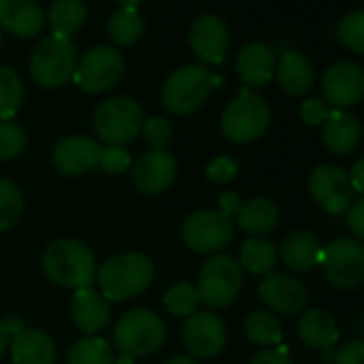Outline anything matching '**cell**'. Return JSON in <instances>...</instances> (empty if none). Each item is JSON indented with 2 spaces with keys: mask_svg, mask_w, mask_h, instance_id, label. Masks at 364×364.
Masks as SVG:
<instances>
[{
  "mask_svg": "<svg viewBox=\"0 0 364 364\" xmlns=\"http://www.w3.org/2000/svg\"><path fill=\"white\" fill-rule=\"evenodd\" d=\"M97 279L105 300L122 302L150 287L154 279V264L141 253H120L101 266Z\"/></svg>",
  "mask_w": 364,
  "mask_h": 364,
  "instance_id": "1",
  "label": "cell"
},
{
  "mask_svg": "<svg viewBox=\"0 0 364 364\" xmlns=\"http://www.w3.org/2000/svg\"><path fill=\"white\" fill-rule=\"evenodd\" d=\"M43 272L63 287H90L97 279L92 251L80 240H56L43 253Z\"/></svg>",
  "mask_w": 364,
  "mask_h": 364,
  "instance_id": "2",
  "label": "cell"
},
{
  "mask_svg": "<svg viewBox=\"0 0 364 364\" xmlns=\"http://www.w3.org/2000/svg\"><path fill=\"white\" fill-rule=\"evenodd\" d=\"M219 84L221 77L213 75L204 65H187L176 69L167 77L161 99L171 114L187 116L200 109L208 101L213 88H217Z\"/></svg>",
  "mask_w": 364,
  "mask_h": 364,
  "instance_id": "3",
  "label": "cell"
},
{
  "mask_svg": "<svg viewBox=\"0 0 364 364\" xmlns=\"http://www.w3.org/2000/svg\"><path fill=\"white\" fill-rule=\"evenodd\" d=\"M165 334L167 330L163 319L150 309L127 311L114 328V341L122 358L129 362L133 358H146L159 351L165 343Z\"/></svg>",
  "mask_w": 364,
  "mask_h": 364,
  "instance_id": "4",
  "label": "cell"
},
{
  "mask_svg": "<svg viewBox=\"0 0 364 364\" xmlns=\"http://www.w3.org/2000/svg\"><path fill=\"white\" fill-rule=\"evenodd\" d=\"M270 105L251 88H242L223 112L221 131L234 144H249L259 139L270 124Z\"/></svg>",
  "mask_w": 364,
  "mask_h": 364,
  "instance_id": "5",
  "label": "cell"
},
{
  "mask_svg": "<svg viewBox=\"0 0 364 364\" xmlns=\"http://www.w3.org/2000/svg\"><path fill=\"white\" fill-rule=\"evenodd\" d=\"M77 67V50L69 37L52 35L43 39L31 58V75L43 88L65 86Z\"/></svg>",
  "mask_w": 364,
  "mask_h": 364,
  "instance_id": "6",
  "label": "cell"
},
{
  "mask_svg": "<svg viewBox=\"0 0 364 364\" xmlns=\"http://www.w3.org/2000/svg\"><path fill=\"white\" fill-rule=\"evenodd\" d=\"M144 127V112L129 97H112L95 112V131L109 146L133 141Z\"/></svg>",
  "mask_w": 364,
  "mask_h": 364,
  "instance_id": "7",
  "label": "cell"
},
{
  "mask_svg": "<svg viewBox=\"0 0 364 364\" xmlns=\"http://www.w3.org/2000/svg\"><path fill=\"white\" fill-rule=\"evenodd\" d=\"M242 283L245 277L238 259L230 255H217L202 266L196 289L202 302L213 309H223L238 298Z\"/></svg>",
  "mask_w": 364,
  "mask_h": 364,
  "instance_id": "8",
  "label": "cell"
},
{
  "mask_svg": "<svg viewBox=\"0 0 364 364\" xmlns=\"http://www.w3.org/2000/svg\"><path fill=\"white\" fill-rule=\"evenodd\" d=\"M323 277L338 289L364 285V245L355 238H334L321 253Z\"/></svg>",
  "mask_w": 364,
  "mask_h": 364,
  "instance_id": "9",
  "label": "cell"
},
{
  "mask_svg": "<svg viewBox=\"0 0 364 364\" xmlns=\"http://www.w3.org/2000/svg\"><path fill=\"white\" fill-rule=\"evenodd\" d=\"M122 73V54L112 46H97L77 63L73 82L86 92H105L120 82Z\"/></svg>",
  "mask_w": 364,
  "mask_h": 364,
  "instance_id": "10",
  "label": "cell"
},
{
  "mask_svg": "<svg viewBox=\"0 0 364 364\" xmlns=\"http://www.w3.org/2000/svg\"><path fill=\"white\" fill-rule=\"evenodd\" d=\"M234 238V221L221 210H200L187 217L182 240L196 253H215L225 249Z\"/></svg>",
  "mask_w": 364,
  "mask_h": 364,
  "instance_id": "11",
  "label": "cell"
},
{
  "mask_svg": "<svg viewBox=\"0 0 364 364\" xmlns=\"http://www.w3.org/2000/svg\"><path fill=\"white\" fill-rule=\"evenodd\" d=\"M309 191L313 200L330 215H343L351 206L353 189L349 173L338 165H317L309 176Z\"/></svg>",
  "mask_w": 364,
  "mask_h": 364,
  "instance_id": "12",
  "label": "cell"
},
{
  "mask_svg": "<svg viewBox=\"0 0 364 364\" xmlns=\"http://www.w3.org/2000/svg\"><path fill=\"white\" fill-rule=\"evenodd\" d=\"M321 99L334 109H345L360 103L364 99V69L349 60L328 67L321 77Z\"/></svg>",
  "mask_w": 364,
  "mask_h": 364,
  "instance_id": "13",
  "label": "cell"
},
{
  "mask_svg": "<svg viewBox=\"0 0 364 364\" xmlns=\"http://www.w3.org/2000/svg\"><path fill=\"white\" fill-rule=\"evenodd\" d=\"M182 341L196 358H215L228 343V330L217 313L196 311L182 328Z\"/></svg>",
  "mask_w": 364,
  "mask_h": 364,
  "instance_id": "14",
  "label": "cell"
},
{
  "mask_svg": "<svg viewBox=\"0 0 364 364\" xmlns=\"http://www.w3.org/2000/svg\"><path fill=\"white\" fill-rule=\"evenodd\" d=\"M262 302L279 315H298L309 302V291L296 277L283 272H270L259 283Z\"/></svg>",
  "mask_w": 364,
  "mask_h": 364,
  "instance_id": "15",
  "label": "cell"
},
{
  "mask_svg": "<svg viewBox=\"0 0 364 364\" xmlns=\"http://www.w3.org/2000/svg\"><path fill=\"white\" fill-rule=\"evenodd\" d=\"M230 33L221 18L217 16H200L189 33V46L193 54L208 65H221L228 54Z\"/></svg>",
  "mask_w": 364,
  "mask_h": 364,
  "instance_id": "16",
  "label": "cell"
},
{
  "mask_svg": "<svg viewBox=\"0 0 364 364\" xmlns=\"http://www.w3.org/2000/svg\"><path fill=\"white\" fill-rule=\"evenodd\" d=\"M178 165L167 150H150L133 165V182L146 196L163 193L176 178Z\"/></svg>",
  "mask_w": 364,
  "mask_h": 364,
  "instance_id": "17",
  "label": "cell"
},
{
  "mask_svg": "<svg viewBox=\"0 0 364 364\" xmlns=\"http://www.w3.org/2000/svg\"><path fill=\"white\" fill-rule=\"evenodd\" d=\"M103 148L84 135H71L56 144L54 148V165L65 176H82L95 169L101 163Z\"/></svg>",
  "mask_w": 364,
  "mask_h": 364,
  "instance_id": "18",
  "label": "cell"
},
{
  "mask_svg": "<svg viewBox=\"0 0 364 364\" xmlns=\"http://www.w3.org/2000/svg\"><path fill=\"white\" fill-rule=\"evenodd\" d=\"M46 26V14L37 0H0V28L20 39L37 37Z\"/></svg>",
  "mask_w": 364,
  "mask_h": 364,
  "instance_id": "19",
  "label": "cell"
},
{
  "mask_svg": "<svg viewBox=\"0 0 364 364\" xmlns=\"http://www.w3.org/2000/svg\"><path fill=\"white\" fill-rule=\"evenodd\" d=\"M360 137L362 127L353 114L345 109H330V116L321 129V139L332 154H351L360 146Z\"/></svg>",
  "mask_w": 364,
  "mask_h": 364,
  "instance_id": "20",
  "label": "cell"
},
{
  "mask_svg": "<svg viewBox=\"0 0 364 364\" xmlns=\"http://www.w3.org/2000/svg\"><path fill=\"white\" fill-rule=\"evenodd\" d=\"M236 71L247 88L266 86L274 77V54L266 43H247L236 58Z\"/></svg>",
  "mask_w": 364,
  "mask_h": 364,
  "instance_id": "21",
  "label": "cell"
},
{
  "mask_svg": "<svg viewBox=\"0 0 364 364\" xmlns=\"http://www.w3.org/2000/svg\"><path fill=\"white\" fill-rule=\"evenodd\" d=\"M323 249L319 240L304 230L291 232L285 236L279 249V259L294 272H311L317 264H321Z\"/></svg>",
  "mask_w": 364,
  "mask_h": 364,
  "instance_id": "22",
  "label": "cell"
},
{
  "mask_svg": "<svg viewBox=\"0 0 364 364\" xmlns=\"http://www.w3.org/2000/svg\"><path fill=\"white\" fill-rule=\"evenodd\" d=\"M71 317H73L75 326L82 332L95 334V332H99V330H103L107 326V321H109V304L92 287H82V289H75V294H73Z\"/></svg>",
  "mask_w": 364,
  "mask_h": 364,
  "instance_id": "23",
  "label": "cell"
},
{
  "mask_svg": "<svg viewBox=\"0 0 364 364\" xmlns=\"http://www.w3.org/2000/svg\"><path fill=\"white\" fill-rule=\"evenodd\" d=\"M279 86L289 97H304L315 84V69L300 52H285L274 67Z\"/></svg>",
  "mask_w": 364,
  "mask_h": 364,
  "instance_id": "24",
  "label": "cell"
},
{
  "mask_svg": "<svg viewBox=\"0 0 364 364\" xmlns=\"http://www.w3.org/2000/svg\"><path fill=\"white\" fill-rule=\"evenodd\" d=\"M298 336L311 349L328 351V349H334L341 334H338V323L330 311L311 309V311H304L298 321Z\"/></svg>",
  "mask_w": 364,
  "mask_h": 364,
  "instance_id": "25",
  "label": "cell"
},
{
  "mask_svg": "<svg viewBox=\"0 0 364 364\" xmlns=\"http://www.w3.org/2000/svg\"><path fill=\"white\" fill-rule=\"evenodd\" d=\"M11 358L16 364H54L56 345L50 334L37 328L22 330L11 341Z\"/></svg>",
  "mask_w": 364,
  "mask_h": 364,
  "instance_id": "26",
  "label": "cell"
},
{
  "mask_svg": "<svg viewBox=\"0 0 364 364\" xmlns=\"http://www.w3.org/2000/svg\"><path fill=\"white\" fill-rule=\"evenodd\" d=\"M279 221V208L266 200V198H253L249 202H242L236 213V225L251 234L253 238H262L274 230Z\"/></svg>",
  "mask_w": 364,
  "mask_h": 364,
  "instance_id": "27",
  "label": "cell"
},
{
  "mask_svg": "<svg viewBox=\"0 0 364 364\" xmlns=\"http://www.w3.org/2000/svg\"><path fill=\"white\" fill-rule=\"evenodd\" d=\"M86 5L82 0H54L48 20L52 26V35H60V37H73L86 22Z\"/></svg>",
  "mask_w": 364,
  "mask_h": 364,
  "instance_id": "28",
  "label": "cell"
},
{
  "mask_svg": "<svg viewBox=\"0 0 364 364\" xmlns=\"http://www.w3.org/2000/svg\"><path fill=\"white\" fill-rule=\"evenodd\" d=\"M279 262V251L272 242L264 240V238H249L242 247H240V268L253 272V274H270L274 272V266Z\"/></svg>",
  "mask_w": 364,
  "mask_h": 364,
  "instance_id": "29",
  "label": "cell"
},
{
  "mask_svg": "<svg viewBox=\"0 0 364 364\" xmlns=\"http://www.w3.org/2000/svg\"><path fill=\"white\" fill-rule=\"evenodd\" d=\"M245 334L251 343L262 347H277L283 341L281 321L270 311H253L245 321Z\"/></svg>",
  "mask_w": 364,
  "mask_h": 364,
  "instance_id": "30",
  "label": "cell"
},
{
  "mask_svg": "<svg viewBox=\"0 0 364 364\" xmlns=\"http://www.w3.org/2000/svg\"><path fill=\"white\" fill-rule=\"evenodd\" d=\"M107 33L118 46H133L144 33V20L135 7H122L107 22Z\"/></svg>",
  "mask_w": 364,
  "mask_h": 364,
  "instance_id": "31",
  "label": "cell"
},
{
  "mask_svg": "<svg viewBox=\"0 0 364 364\" xmlns=\"http://www.w3.org/2000/svg\"><path fill=\"white\" fill-rule=\"evenodd\" d=\"M24 97V84L16 69L0 67V120H11Z\"/></svg>",
  "mask_w": 364,
  "mask_h": 364,
  "instance_id": "32",
  "label": "cell"
},
{
  "mask_svg": "<svg viewBox=\"0 0 364 364\" xmlns=\"http://www.w3.org/2000/svg\"><path fill=\"white\" fill-rule=\"evenodd\" d=\"M24 213V198L16 182L0 178V232H7L18 225Z\"/></svg>",
  "mask_w": 364,
  "mask_h": 364,
  "instance_id": "33",
  "label": "cell"
},
{
  "mask_svg": "<svg viewBox=\"0 0 364 364\" xmlns=\"http://www.w3.org/2000/svg\"><path fill=\"white\" fill-rule=\"evenodd\" d=\"M69 364H114V351L105 338L88 336L73 345L69 351Z\"/></svg>",
  "mask_w": 364,
  "mask_h": 364,
  "instance_id": "34",
  "label": "cell"
},
{
  "mask_svg": "<svg viewBox=\"0 0 364 364\" xmlns=\"http://www.w3.org/2000/svg\"><path fill=\"white\" fill-rule=\"evenodd\" d=\"M200 302V294L191 283H176L163 296L165 309L178 317H191L198 311Z\"/></svg>",
  "mask_w": 364,
  "mask_h": 364,
  "instance_id": "35",
  "label": "cell"
},
{
  "mask_svg": "<svg viewBox=\"0 0 364 364\" xmlns=\"http://www.w3.org/2000/svg\"><path fill=\"white\" fill-rule=\"evenodd\" d=\"M336 35L341 39V43L351 50L353 54H360L364 56V11H351L347 14L338 28H336Z\"/></svg>",
  "mask_w": 364,
  "mask_h": 364,
  "instance_id": "36",
  "label": "cell"
},
{
  "mask_svg": "<svg viewBox=\"0 0 364 364\" xmlns=\"http://www.w3.org/2000/svg\"><path fill=\"white\" fill-rule=\"evenodd\" d=\"M26 148V133L11 120H0V161H11Z\"/></svg>",
  "mask_w": 364,
  "mask_h": 364,
  "instance_id": "37",
  "label": "cell"
},
{
  "mask_svg": "<svg viewBox=\"0 0 364 364\" xmlns=\"http://www.w3.org/2000/svg\"><path fill=\"white\" fill-rule=\"evenodd\" d=\"M141 133L152 150H165V146L171 141V124L167 118H161V116L146 120L141 127Z\"/></svg>",
  "mask_w": 364,
  "mask_h": 364,
  "instance_id": "38",
  "label": "cell"
},
{
  "mask_svg": "<svg viewBox=\"0 0 364 364\" xmlns=\"http://www.w3.org/2000/svg\"><path fill=\"white\" fill-rule=\"evenodd\" d=\"M238 173V163L232 159V156H217L215 161L208 163L206 167V176L213 180V182H219V185H223V182H230L234 180Z\"/></svg>",
  "mask_w": 364,
  "mask_h": 364,
  "instance_id": "39",
  "label": "cell"
},
{
  "mask_svg": "<svg viewBox=\"0 0 364 364\" xmlns=\"http://www.w3.org/2000/svg\"><path fill=\"white\" fill-rule=\"evenodd\" d=\"M330 116V107L323 99H306L300 105V118L304 124L309 127H319L328 120Z\"/></svg>",
  "mask_w": 364,
  "mask_h": 364,
  "instance_id": "40",
  "label": "cell"
},
{
  "mask_svg": "<svg viewBox=\"0 0 364 364\" xmlns=\"http://www.w3.org/2000/svg\"><path fill=\"white\" fill-rule=\"evenodd\" d=\"M105 171L109 173H120L131 167V154L122 146H109L101 152V163Z\"/></svg>",
  "mask_w": 364,
  "mask_h": 364,
  "instance_id": "41",
  "label": "cell"
},
{
  "mask_svg": "<svg viewBox=\"0 0 364 364\" xmlns=\"http://www.w3.org/2000/svg\"><path fill=\"white\" fill-rule=\"evenodd\" d=\"M334 364H364V341H347L345 345H341L334 355H332Z\"/></svg>",
  "mask_w": 364,
  "mask_h": 364,
  "instance_id": "42",
  "label": "cell"
},
{
  "mask_svg": "<svg viewBox=\"0 0 364 364\" xmlns=\"http://www.w3.org/2000/svg\"><path fill=\"white\" fill-rule=\"evenodd\" d=\"M347 228L353 238L364 245V198H360L347 208Z\"/></svg>",
  "mask_w": 364,
  "mask_h": 364,
  "instance_id": "43",
  "label": "cell"
},
{
  "mask_svg": "<svg viewBox=\"0 0 364 364\" xmlns=\"http://www.w3.org/2000/svg\"><path fill=\"white\" fill-rule=\"evenodd\" d=\"M251 364H291L289 358V349L285 345H277V347H266L264 351H259Z\"/></svg>",
  "mask_w": 364,
  "mask_h": 364,
  "instance_id": "44",
  "label": "cell"
},
{
  "mask_svg": "<svg viewBox=\"0 0 364 364\" xmlns=\"http://www.w3.org/2000/svg\"><path fill=\"white\" fill-rule=\"evenodd\" d=\"M349 182H351V189L353 193L364 196V156H360L349 171Z\"/></svg>",
  "mask_w": 364,
  "mask_h": 364,
  "instance_id": "45",
  "label": "cell"
},
{
  "mask_svg": "<svg viewBox=\"0 0 364 364\" xmlns=\"http://www.w3.org/2000/svg\"><path fill=\"white\" fill-rule=\"evenodd\" d=\"M240 198L236 196V193H225V196H221V200H219V206H221V213L225 215V217H234L236 213H238V208H240Z\"/></svg>",
  "mask_w": 364,
  "mask_h": 364,
  "instance_id": "46",
  "label": "cell"
},
{
  "mask_svg": "<svg viewBox=\"0 0 364 364\" xmlns=\"http://www.w3.org/2000/svg\"><path fill=\"white\" fill-rule=\"evenodd\" d=\"M7 345H9V332H7L5 323L0 321V355H3V351L7 349Z\"/></svg>",
  "mask_w": 364,
  "mask_h": 364,
  "instance_id": "47",
  "label": "cell"
},
{
  "mask_svg": "<svg viewBox=\"0 0 364 364\" xmlns=\"http://www.w3.org/2000/svg\"><path fill=\"white\" fill-rule=\"evenodd\" d=\"M163 364H198V362H193V360L187 358V355H173V358L165 360Z\"/></svg>",
  "mask_w": 364,
  "mask_h": 364,
  "instance_id": "48",
  "label": "cell"
},
{
  "mask_svg": "<svg viewBox=\"0 0 364 364\" xmlns=\"http://www.w3.org/2000/svg\"><path fill=\"white\" fill-rule=\"evenodd\" d=\"M355 332H358L360 341H364V313L355 319Z\"/></svg>",
  "mask_w": 364,
  "mask_h": 364,
  "instance_id": "49",
  "label": "cell"
},
{
  "mask_svg": "<svg viewBox=\"0 0 364 364\" xmlns=\"http://www.w3.org/2000/svg\"><path fill=\"white\" fill-rule=\"evenodd\" d=\"M118 3H120L122 7H135V9H137V5H141L144 0H118Z\"/></svg>",
  "mask_w": 364,
  "mask_h": 364,
  "instance_id": "50",
  "label": "cell"
},
{
  "mask_svg": "<svg viewBox=\"0 0 364 364\" xmlns=\"http://www.w3.org/2000/svg\"><path fill=\"white\" fill-rule=\"evenodd\" d=\"M0 41H3V33H0Z\"/></svg>",
  "mask_w": 364,
  "mask_h": 364,
  "instance_id": "51",
  "label": "cell"
}]
</instances>
